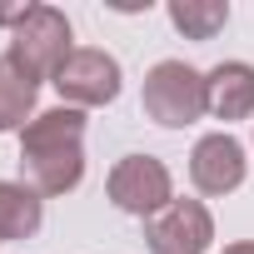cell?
I'll use <instances>...</instances> for the list:
<instances>
[{"mask_svg": "<svg viewBox=\"0 0 254 254\" xmlns=\"http://www.w3.org/2000/svg\"><path fill=\"white\" fill-rule=\"evenodd\" d=\"M45 219V199L35 190H25L20 180H0V244L30 239Z\"/></svg>", "mask_w": 254, "mask_h": 254, "instance_id": "cell-10", "label": "cell"}, {"mask_svg": "<svg viewBox=\"0 0 254 254\" xmlns=\"http://www.w3.org/2000/svg\"><path fill=\"white\" fill-rule=\"evenodd\" d=\"M224 254H254V239H234V244H224Z\"/></svg>", "mask_w": 254, "mask_h": 254, "instance_id": "cell-12", "label": "cell"}, {"mask_svg": "<svg viewBox=\"0 0 254 254\" xmlns=\"http://www.w3.org/2000/svg\"><path fill=\"white\" fill-rule=\"evenodd\" d=\"M120 60L110 50H95V45H75L70 60L55 70V90L70 110H95V105H110L120 95Z\"/></svg>", "mask_w": 254, "mask_h": 254, "instance_id": "cell-5", "label": "cell"}, {"mask_svg": "<svg viewBox=\"0 0 254 254\" xmlns=\"http://www.w3.org/2000/svg\"><path fill=\"white\" fill-rule=\"evenodd\" d=\"M204 105L214 120H249L254 115V65L249 60H224L204 75Z\"/></svg>", "mask_w": 254, "mask_h": 254, "instance_id": "cell-8", "label": "cell"}, {"mask_svg": "<svg viewBox=\"0 0 254 254\" xmlns=\"http://www.w3.org/2000/svg\"><path fill=\"white\" fill-rule=\"evenodd\" d=\"M140 105L155 125H165V130H185V125H194L209 105H204V75L185 60H160L150 65L145 75V90H140Z\"/></svg>", "mask_w": 254, "mask_h": 254, "instance_id": "cell-2", "label": "cell"}, {"mask_svg": "<svg viewBox=\"0 0 254 254\" xmlns=\"http://www.w3.org/2000/svg\"><path fill=\"white\" fill-rule=\"evenodd\" d=\"M244 170H249L244 145L234 135H224V130L194 140V150H190V180H194L199 194H229V190H239Z\"/></svg>", "mask_w": 254, "mask_h": 254, "instance_id": "cell-7", "label": "cell"}, {"mask_svg": "<svg viewBox=\"0 0 254 254\" xmlns=\"http://www.w3.org/2000/svg\"><path fill=\"white\" fill-rule=\"evenodd\" d=\"M85 180V110L55 105L20 130V185L40 199L70 194Z\"/></svg>", "mask_w": 254, "mask_h": 254, "instance_id": "cell-1", "label": "cell"}, {"mask_svg": "<svg viewBox=\"0 0 254 254\" xmlns=\"http://www.w3.org/2000/svg\"><path fill=\"white\" fill-rule=\"evenodd\" d=\"M105 194H110V204L125 209V214L155 219V214L175 199V180H170V165L155 160V155H125V160L110 170Z\"/></svg>", "mask_w": 254, "mask_h": 254, "instance_id": "cell-4", "label": "cell"}, {"mask_svg": "<svg viewBox=\"0 0 254 254\" xmlns=\"http://www.w3.org/2000/svg\"><path fill=\"white\" fill-rule=\"evenodd\" d=\"M170 25L185 40H214L229 25V5L224 0H170Z\"/></svg>", "mask_w": 254, "mask_h": 254, "instance_id": "cell-11", "label": "cell"}, {"mask_svg": "<svg viewBox=\"0 0 254 254\" xmlns=\"http://www.w3.org/2000/svg\"><path fill=\"white\" fill-rule=\"evenodd\" d=\"M35 95H40V80L5 50L0 55V130H25L35 120Z\"/></svg>", "mask_w": 254, "mask_h": 254, "instance_id": "cell-9", "label": "cell"}, {"mask_svg": "<svg viewBox=\"0 0 254 254\" xmlns=\"http://www.w3.org/2000/svg\"><path fill=\"white\" fill-rule=\"evenodd\" d=\"M70 40H75V30H70L65 10H55V5H25L20 20H15V30H10V55L35 80H55V70L75 50Z\"/></svg>", "mask_w": 254, "mask_h": 254, "instance_id": "cell-3", "label": "cell"}, {"mask_svg": "<svg viewBox=\"0 0 254 254\" xmlns=\"http://www.w3.org/2000/svg\"><path fill=\"white\" fill-rule=\"evenodd\" d=\"M150 254H204L214 244V219L199 199H170L155 219H145Z\"/></svg>", "mask_w": 254, "mask_h": 254, "instance_id": "cell-6", "label": "cell"}]
</instances>
